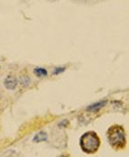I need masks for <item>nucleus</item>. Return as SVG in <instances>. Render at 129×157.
I'll return each instance as SVG.
<instances>
[{
	"mask_svg": "<svg viewBox=\"0 0 129 157\" xmlns=\"http://www.w3.org/2000/svg\"><path fill=\"white\" fill-rule=\"evenodd\" d=\"M109 144L115 150L123 149L126 146V133L122 126L113 125L108 131Z\"/></svg>",
	"mask_w": 129,
	"mask_h": 157,
	"instance_id": "1",
	"label": "nucleus"
},
{
	"mask_svg": "<svg viewBox=\"0 0 129 157\" xmlns=\"http://www.w3.org/2000/svg\"><path fill=\"white\" fill-rule=\"evenodd\" d=\"M100 145V140L95 132H86L80 138L81 149L86 154L96 153Z\"/></svg>",
	"mask_w": 129,
	"mask_h": 157,
	"instance_id": "2",
	"label": "nucleus"
},
{
	"mask_svg": "<svg viewBox=\"0 0 129 157\" xmlns=\"http://www.w3.org/2000/svg\"><path fill=\"white\" fill-rule=\"evenodd\" d=\"M4 85L6 89L14 90L18 86V80L13 76H7L4 81Z\"/></svg>",
	"mask_w": 129,
	"mask_h": 157,
	"instance_id": "3",
	"label": "nucleus"
},
{
	"mask_svg": "<svg viewBox=\"0 0 129 157\" xmlns=\"http://www.w3.org/2000/svg\"><path fill=\"white\" fill-rule=\"evenodd\" d=\"M107 103H108L107 100L99 101V102H97V103H96V104H93V105H89V106L86 108V110L89 111V112H97L98 110H100L101 108H103L104 106H106Z\"/></svg>",
	"mask_w": 129,
	"mask_h": 157,
	"instance_id": "4",
	"label": "nucleus"
},
{
	"mask_svg": "<svg viewBox=\"0 0 129 157\" xmlns=\"http://www.w3.org/2000/svg\"><path fill=\"white\" fill-rule=\"evenodd\" d=\"M46 140H47V135H46V133H45L43 131L37 133V135L34 136V138H33V142H35V143L45 142Z\"/></svg>",
	"mask_w": 129,
	"mask_h": 157,
	"instance_id": "5",
	"label": "nucleus"
},
{
	"mask_svg": "<svg viewBox=\"0 0 129 157\" xmlns=\"http://www.w3.org/2000/svg\"><path fill=\"white\" fill-rule=\"evenodd\" d=\"M34 74L39 77H44V76H46L47 75V71L45 69V68H35L34 69Z\"/></svg>",
	"mask_w": 129,
	"mask_h": 157,
	"instance_id": "6",
	"label": "nucleus"
},
{
	"mask_svg": "<svg viewBox=\"0 0 129 157\" xmlns=\"http://www.w3.org/2000/svg\"><path fill=\"white\" fill-rule=\"evenodd\" d=\"M0 157H18V155L14 150H8V151L5 152Z\"/></svg>",
	"mask_w": 129,
	"mask_h": 157,
	"instance_id": "7",
	"label": "nucleus"
},
{
	"mask_svg": "<svg viewBox=\"0 0 129 157\" xmlns=\"http://www.w3.org/2000/svg\"><path fill=\"white\" fill-rule=\"evenodd\" d=\"M20 82H21L22 86H28V84H29V82H30V80H29V78H28L27 76H22Z\"/></svg>",
	"mask_w": 129,
	"mask_h": 157,
	"instance_id": "8",
	"label": "nucleus"
},
{
	"mask_svg": "<svg viewBox=\"0 0 129 157\" xmlns=\"http://www.w3.org/2000/svg\"><path fill=\"white\" fill-rule=\"evenodd\" d=\"M64 67L57 68V69H56V71L54 72V75H57V74H59V73H62V72H64Z\"/></svg>",
	"mask_w": 129,
	"mask_h": 157,
	"instance_id": "9",
	"label": "nucleus"
},
{
	"mask_svg": "<svg viewBox=\"0 0 129 157\" xmlns=\"http://www.w3.org/2000/svg\"><path fill=\"white\" fill-rule=\"evenodd\" d=\"M59 157H69V156H67V155H61V156H59Z\"/></svg>",
	"mask_w": 129,
	"mask_h": 157,
	"instance_id": "10",
	"label": "nucleus"
}]
</instances>
